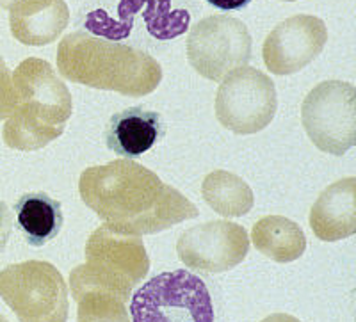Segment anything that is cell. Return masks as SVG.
Here are the masks:
<instances>
[{"label": "cell", "instance_id": "e0dca14e", "mask_svg": "<svg viewBox=\"0 0 356 322\" xmlns=\"http://www.w3.org/2000/svg\"><path fill=\"white\" fill-rule=\"evenodd\" d=\"M251 239L260 253L280 264L300 258L307 248V237L300 225L284 216H267L260 219L251 230Z\"/></svg>", "mask_w": 356, "mask_h": 322}, {"label": "cell", "instance_id": "8fae6325", "mask_svg": "<svg viewBox=\"0 0 356 322\" xmlns=\"http://www.w3.org/2000/svg\"><path fill=\"white\" fill-rule=\"evenodd\" d=\"M328 41L324 22L312 15H296L276 25L262 47L264 65L275 75H292L308 66Z\"/></svg>", "mask_w": 356, "mask_h": 322}, {"label": "cell", "instance_id": "44dd1931", "mask_svg": "<svg viewBox=\"0 0 356 322\" xmlns=\"http://www.w3.org/2000/svg\"><path fill=\"white\" fill-rule=\"evenodd\" d=\"M207 2L214 8L225 9V11H235V9L246 8L251 0H207Z\"/></svg>", "mask_w": 356, "mask_h": 322}, {"label": "cell", "instance_id": "2e32d148", "mask_svg": "<svg viewBox=\"0 0 356 322\" xmlns=\"http://www.w3.org/2000/svg\"><path fill=\"white\" fill-rule=\"evenodd\" d=\"M17 223L27 244L40 248L59 235L65 223L61 203L47 193H27L15 205Z\"/></svg>", "mask_w": 356, "mask_h": 322}, {"label": "cell", "instance_id": "5b68a950", "mask_svg": "<svg viewBox=\"0 0 356 322\" xmlns=\"http://www.w3.org/2000/svg\"><path fill=\"white\" fill-rule=\"evenodd\" d=\"M0 296L22 322H66L68 289L49 262L31 260L0 271Z\"/></svg>", "mask_w": 356, "mask_h": 322}, {"label": "cell", "instance_id": "ac0fdd59", "mask_svg": "<svg viewBox=\"0 0 356 322\" xmlns=\"http://www.w3.org/2000/svg\"><path fill=\"white\" fill-rule=\"evenodd\" d=\"M202 196L214 212L225 218H241L255 203L253 191L241 177L228 171H212L202 184Z\"/></svg>", "mask_w": 356, "mask_h": 322}, {"label": "cell", "instance_id": "3957f363", "mask_svg": "<svg viewBox=\"0 0 356 322\" xmlns=\"http://www.w3.org/2000/svg\"><path fill=\"white\" fill-rule=\"evenodd\" d=\"M15 111L6 120L4 143L20 152H38L61 137L73 100L61 77L40 57L22 61L13 72Z\"/></svg>", "mask_w": 356, "mask_h": 322}, {"label": "cell", "instance_id": "30bf717a", "mask_svg": "<svg viewBox=\"0 0 356 322\" xmlns=\"http://www.w3.org/2000/svg\"><path fill=\"white\" fill-rule=\"evenodd\" d=\"M250 250L246 230L237 223L211 221L187 230L177 244L178 257L187 267L219 273L235 267Z\"/></svg>", "mask_w": 356, "mask_h": 322}, {"label": "cell", "instance_id": "ba28073f", "mask_svg": "<svg viewBox=\"0 0 356 322\" xmlns=\"http://www.w3.org/2000/svg\"><path fill=\"white\" fill-rule=\"evenodd\" d=\"M301 120L310 141L324 153L344 155L356 143V89L349 82L326 81L307 95Z\"/></svg>", "mask_w": 356, "mask_h": 322}, {"label": "cell", "instance_id": "9c48e42d", "mask_svg": "<svg viewBox=\"0 0 356 322\" xmlns=\"http://www.w3.org/2000/svg\"><path fill=\"white\" fill-rule=\"evenodd\" d=\"M250 56V31L228 15L203 18L187 36V59L209 81L221 82L230 72L246 66Z\"/></svg>", "mask_w": 356, "mask_h": 322}, {"label": "cell", "instance_id": "4fadbf2b", "mask_svg": "<svg viewBox=\"0 0 356 322\" xmlns=\"http://www.w3.org/2000/svg\"><path fill=\"white\" fill-rule=\"evenodd\" d=\"M70 9L65 0H15L9 8V27L15 40L43 47L65 33Z\"/></svg>", "mask_w": 356, "mask_h": 322}, {"label": "cell", "instance_id": "603a6c76", "mask_svg": "<svg viewBox=\"0 0 356 322\" xmlns=\"http://www.w3.org/2000/svg\"><path fill=\"white\" fill-rule=\"evenodd\" d=\"M284 2H296V0H284Z\"/></svg>", "mask_w": 356, "mask_h": 322}, {"label": "cell", "instance_id": "52a82bcc", "mask_svg": "<svg viewBox=\"0 0 356 322\" xmlns=\"http://www.w3.org/2000/svg\"><path fill=\"white\" fill-rule=\"evenodd\" d=\"M278 109L271 77L253 66H241L221 81L216 95V116L234 134H257L266 129Z\"/></svg>", "mask_w": 356, "mask_h": 322}, {"label": "cell", "instance_id": "7a4b0ae2", "mask_svg": "<svg viewBox=\"0 0 356 322\" xmlns=\"http://www.w3.org/2000/svg\"><path fill=\"white\" fill-rule=\"evenodd\" d=\"M56 57L59 73L68 81L125 97L154 93L162 81L161 65L150 54L86 33L63 38Z\"/></svg>", "mask_w": 356, "mask_h": 322}, {"label": "cell", "instance_id": "5bb4252c", "mask_svg": "<svg viewBox=\"0 0 356 322\" xmlns=\"http://www.w3.org/2000/svg\"><path fill=\"white\" fill-rule=\"evenodd\" d=\"M308 223L321 241L351 237L356 232V178H344L324 189L312 207Z\"/></svg>", "mask_w": 356, "mask_h": 322}, {"label": "cell", "instance_id": "9a60e30c", "mask_svg": "<svg viewBox=\"0 0 356 322\" xmlns=\"http://www.w3.org/2000/svg\"><path fill=\"white\" fill-rule=\"evenodd\" d=\"M166 134V123L155 111L130 107L114 114L107 123V148L125 159L141 157Z\"/></svg>", "mask_w": 356, "mask_h": 322}, {"label": "cell", "instance_id": "ffe728a7", "mask_svg": "<svg viewBox=\"0 0 356 322\" xmlns=\"http://www.w3.org/2000/svg\"><path fill=\"white\" fill-rule=\"evenodd\" d=\"M11 212H9L8 205L4 202H0V253L4 250L6 242H8L9 234H11Z\"/></svg>", "mask_w": 356, "mask_h": 322}, {"label": "cell", "instance_id": "d6986e66", "mask_svg": "<svg viewBox=\"0 0 356 322\" xmlns=\"http://www.w3.org/2000/svg\"><path fill=\"white\" fill-rule=\"evenodd\" d=\"M15 111V89H13V73L0 59V121L8 120Z\"/></svg>", "mask_w": 356, "mask_h": 322}, {"label": "cell", "instance_id": "7c38bea8", "mask_svg": "<svg viewBox=\"0 0 356 322\" xmlns=\"http://www.w3.org/2000/svg\"><path fill=\"white\" fill-rule=\"evenodd\" d=\"M120 20L113 22L106 11H93L88 15L86 27L95 34L122 40L132 31L134 17L143 13L148 33L157 40H173L187 31L189 13L184 9L170 11V0H122L120 2Z\"/></svg>", "mask_w": 356, "mask_h": 322}, {"label": "cell", "instance_id": "7402d4cb", "mask_svg": "<svg viewBox=\"0 0 356 322\" xmlns=\"http://www.w3.org/2000/svg\"><path fill=\"white\" fill-rule=\"evenodd\" d=\"M13 4H15V0H0V8L2 9H9Z\"/></svg>", "mask_w": 356, "mask_h": 322}, {"label": "cell", "instance_id": "8992f818", "mask_svg": "<svg viewBox=\"0 0 356 322\" xmlns=\"http://www.w3.org/2000/svg\"><path fill=\"white\" fill-rule=\"evenodd\" d=\"M86 266L77 267L72 278L95 283L129 298V292L148 273L145 244L136 235L118 234L106 225L91 234L86 246Z\"/></svg>", "mask_w": 356, "mask_h": 322}, {"label": "cell", "instance_id": "277c9868", "mask_svg": "<svg viewBox=\"0 0 356 322\" xmlns=\"http://www.w3.org/2000/svg\"><path fill=\"white\" fill-rule=\"evenodd\" d=\"M134 322H214L209 289L186 269L161 273L139 287L130 301Z\"/></svg>", "mask_w": 356, "mask_h": 322}, {"label": "cell", "instance_id": "6da1fadb", "mask_svg": "<svg viewBox=\"0 0 356 322\" xmlns=\"http://www.w3.org/2000/svg\"><path fill=\"white\" fill-rule=\"evenodd\" d=\"M79 193L107 228L118 234L150 235L198 218L191 200L130 159L84 170Z\"/></svg>", "mask_w": 356, "mask_h": 322}]
</instances>
